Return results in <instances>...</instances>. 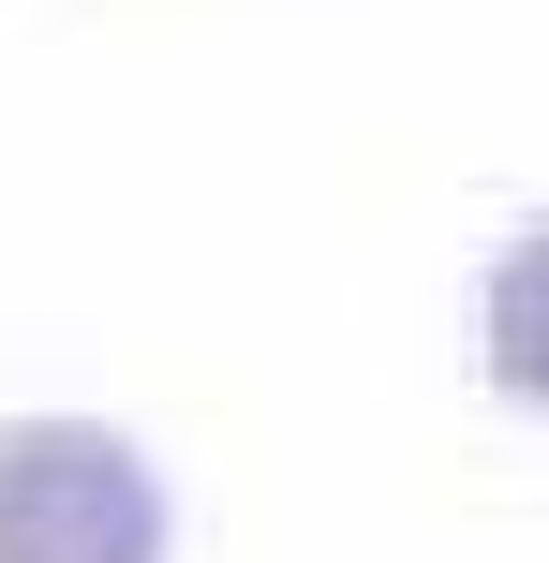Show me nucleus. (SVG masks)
<instances>
[{"mask_svg": "<svg viewBox=\"0 0 549 563\" xmlns=\"http://www.w3.org/2000/svg\"><path fill=\"white\" fill-rule=\"evenodd\" d=\"M178 505L105 416H0V563H164Z\"/></svg>", "mask_w": 549, "mask_h": 563, "instance_id": "1", "label": "nucleus"}, {"mask_svg": "<svg viewBox=\"0 0 549 563\" xmlns=\"http://www.w3.org/2000/svg\"><path fill=\"white\" fill-rule=\"evenodd\" d=\"M475 371H491L520 416H549V223H520L475 282Z\"/></svg>", "mask_w": 549, "mask_h": 563, "instance_id": "2", "label": "nucleus"}]
</instances>
